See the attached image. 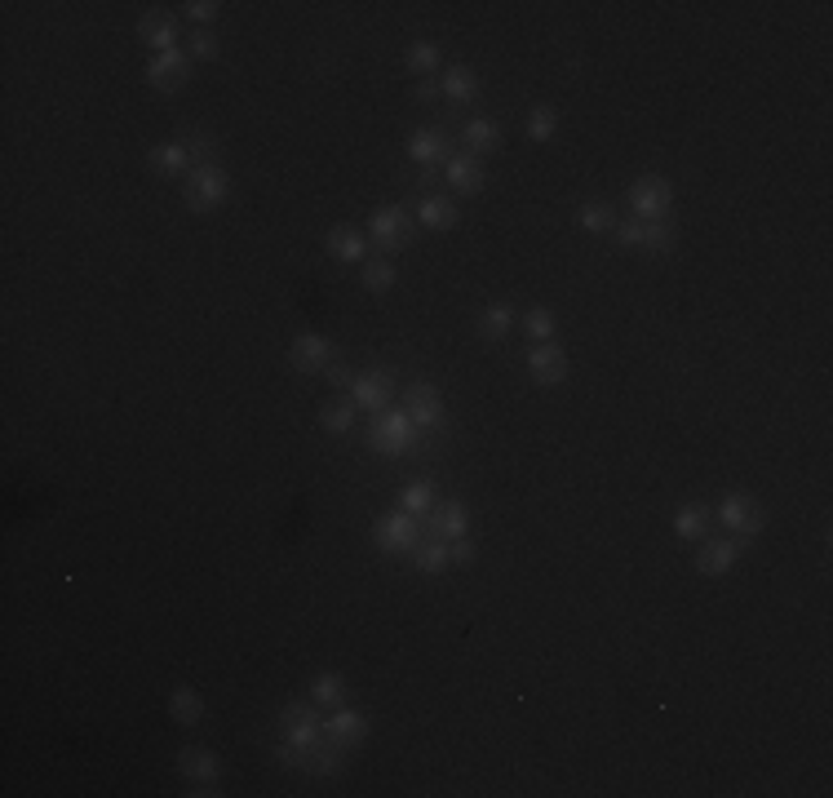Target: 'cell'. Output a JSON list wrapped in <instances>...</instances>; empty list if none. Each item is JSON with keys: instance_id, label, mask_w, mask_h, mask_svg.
<instances>
[{"instance_id": "f6af8a7d", "label": "cell", "mask_w": 833, "mask_h": 798, "mask_svg": "<svg viewBox=\"0 0 833 798\" xmlns=\"http://www.w3.org/2000/svg\"><path fill=\"white\" fill-rule=\"evenodd\" d=\"M413 94H417L421 102H435V98H439V85H435V80H417Z\"/></svg>"}, {"instance_id": "484cf974", "label": "cell", "mask_w": 833, "mask_h": 798, "mask_svg": "<svg viewBox=\"0 0 833 798\" xmlns=\"http://www.w3.org/2000/svg\"><path fill=\"white\" fill-rule=\"evenodd\" d=\"M169 719H178L182 728H195V723L204 719V697L195 688H187V683H182V688H173L169 692Z\"/></svg>"}, {"instance_id": "3957f363", "label": "cell", "mask_w": 833, "mask_h": 798, "mask_svg": "<svg viewBox=\"0 0 833 798\" xmlns=\"http://www.w3.org/2000/svg\"><path fill=\"white\" fill-rule=\"evenodd\" d=\"M368 227H373V240H377V249H382V258H386V253H404L408 244H413L417 218L404 209V204H382V209L368 218Z\"/></svg>"}, {"instance_id": "7402d4cb", "label": "cell", "mask_w": 833, "mask_h": 798, "mask_svg": "<svg viewBox=\"0 0 833 798\" xmlns=\"http://www.w3.org/2000/svg\"><path fill=\"white\" fill-rule=\"evenodd\" d=\"M346 754L351 750H342V745H333V741H315L311 750H306V772L311 776H342L346 772Z\"/></svg>"}, {"instance_id": "52a82bcc", "label": "cell", "mask_w": 833, "mask_h": 798, "mask_svg": "<svg viewBox=\"0 0 833 798\" xmlns=\"http://www.w3.org/2000/svg\"><path fill=\"white\" fill-rule=\"evenodd\" d=\"M404 413L413 417L417 431H444V422H448L444 395H439V386H430V382L408 386V391H404Z\"/></svg>"}, {"instance_id": "b9f144b4", "label": "cell", "mask_w": 833, "mask_h": 798, "mask_svg": "<svg viewBox=\"0 0 833 798\" xmlns=\"http://www.w3.org/2000/svg\"><path fill=\"white\" fill-rule=\"evenodd\" d=\"M182 9H187L191 23H200V27H204V23H213V18H218V9H222V5H218V0H191V5H182Z\"/></svg>"}, {"instance_id": "d6a6232c", "label": "cell", "mask_w": 833, "mask_h": 798, "mask_svg": "<svg viewBox=\"0 0 833 798\" xmlns=\"http://www.w3.org/2000/svg\"><path fill=\"white\" fill-rule=\"evenodd\" d=\"M404 63H408V71H413L417 80H426L430 71L439 67V45H430V40H413L408 54H404Z\"/></svg>"}, {"instance_id": "4fadbf2b", "label": "cell", "mask_w": 833, "mask_h": 798, "mask_svg": "<svg viewBox=\"0 0 833 798\" xmlns=\"http://www.w3.org/2000/svg\"><path fill=\"white\" fill-rule=\"evenodd\" d=\"M333 360H337V346L320 333H302V337H293V346H289V364L297 373H324Z\"/></svg>"}, {"instance_id": "30bf717a", "label": "cell", "mask_w": 833, "mask_h": 798, "mask_svg": "<svg viewBox=\"0 0 833 798\" xmlns=\"http://www.w3.org/2000/svg\"><path fill=\"white\" fill-rule=\"evenodd\" d=\"M280 732L284 741L302 745V750H311L315 741H320V714H315V701H289L280 710Z\"/></svg>"}, {"instance_id": "74e56055", "label": "cell", "mask_w": 833, "mask_h": 798, "mask_svg": "<svg viewBox=\"0 0 833 798\" xmlns=\"http://www.w3.org/2000/svg\"><path fill=\"white\" fill-rule=\"evenodd\" d=\"M577 222H581V231H612L616 227V213L608 209V204H581V213H577Z\"/></svg>"}, {"instance_id": "f35d334b", "label": "cell", "mask_w": 833, "mask_h": 798, "mask_svg": "<svg viewBox=\"0 0 833 798\" xmlns=\"http://www.w3.org/2000/svg\"><path fill=\"white\" fill-rule=\"evenodd\" d=\"M178 142L187 147V156H191V160H200V165H213V138H209V133L191 129V133H182Z\"/></svg>"}, {"instance_id": "7c38bea8", "label": "cell", "mask_w": 833, "mask_h": 798, "mask_svg": "<svg viewBox=\"0 0 833 798\" xmlns=\"http://www.w3.org/2000/svg\"><path fill=\"white\" fill-rule=\"evenodd\" d=\"M390 399H395V377L373 368V373H359L351 382V404L364 408V413H386Z\"/></svg>"}, {"instance_id": "4316f807", "label": "cell", "mask_w": 833, "mask_h": 798, "mask_svg": "<svg viewBox=\"0 0 833 798\" xmlns=\"http://www.w3.org/2000/svg\"><path fill=\"white\" fill-rule=\"evenodd\" d=\"M191 156L182 142H160V147H151V169L160 173V178H178V173H187Z\"/></svg>"}, {"instance_id": "5b68a950", "label": "cell", "mask_w": 833, "mask_h": 798, "mask_svg": "<svg viewBox=\"0 0 833 798\" xmlns=\"http://www.w3.org/2000/svg\"><path fill=\"white\" fill-rule=\"evenodd\" d=\"M718 519H723V528L732 532L736 541H749V537H758V532L767 528L763 506H758L749 493H727L723 501H718Z\"/></svg>"}, {"instance_id": "8992f818", "label": "cell", "mask_w": 833, "mask_h": 798, "mask_svg": "<svg viewBox=\"0 0 833 798\" xmlns=\"http://www.w3.org/2000/svg\"><path fill=\"white\" fill-rule=\"evenodd\" d=\"M674 204V187L670 178H661V173H647L630 187V213L643 222H665V213H670Z\"/></svg>"}, {"instance_id": "836d02e7", "label": "cell", "mask_w": 833, "mask_h": 798, "mask_svg": "<svg viewBox=\"0 0 833 798\" xmlns=\"http://www.w3.org/2000/svg\"><path fill=\"white\" fill-rule=\"evenodd\" d=\"M359 280H364L368 293H390V284H395V266H390V258H364Z\"/></svg>"}, {"instance_id": "d6986e66", "label": "cell", "mask_w": 833, "mask_h": 798, "mask_svg": "<svg viewBox=\"0 0 833 798\" xmlns=\"http://www.w3.org/2000/svg\"><path fill=\"white\" fill-rule=\"evenodd\" d=\"M461 147H466V156H492V151H501V125L488 116H470L466 125H461Z\"/></svg>"}, {"instance_id": "2e32d148", "label": "cell", "mask_w": 833, "mask_h": 798, "mask_svg": "<svg viewBox=\"0 0 833 798\" xmlns=\"http://www.w3.org/2000/svg\"><path fill=\"white\" fill-rule=\"evenodd\" d=\"M528 373L537 377L541 386H559L568 377V355H563L559 342H537L528 351Z\"/></svg>"}, {"instance_id": "f546056e", "label": "cell", "mask_w": 833, "mask_h": 798, "mask_svg": "<svg viewBox=\"0 0 833 798\" xmlns=\"http://www.w3.org/2000/svg\"><path fill=\"white\" fill-rule=\"evenodd\" d=\"M328 253L337 262H364V235L351 227H333L328 231Z\"/></svg>"}, {"instance_id": "277c9868", "label": "cell", "mask_w": 833, "mask_h": 798, "mask_svg": "<svg viewBox=\"0 0 833 798\" xmlns=\"http://www.w3.org/2000/svg\"><path fill=\"white\" fill-rule=\"evenodd\" d=\"M373 541L386 555H413L421 541V519L408 515V510H390V515H382L373 524Z\"/></svg>"}, {"instance_id": "e575fe53", "label": "cell", "mask_w": 833, "mask_h": 798, "mask_svg": "<svg viewBox=\"0 0 833 798\" xmlns=\"http://www.w3.org/2000/svg\"><path fill=\"white\" fill-rule=\"evenodd\" d=\"M320 422H324V431H333V435H351L355 404H346V399H333V404L320 408Z\"/></svg>"}, {"instance_id": "603a6c76", "label": "cell", "mask_w": 833, "mask_h": 798, "mask_svg": "<svg viewBox=\"0 0 833 798\" xmlns=\"http://www.w3.org/2000/svg\"><path fill=\"white\" fill-rule=\"evenodd\" d=\"M417 222L426 231H452L461 222V213H457V204H452L448 196H426L417 204Z\"/></svg>"}, {"instance_id": "ee69618b", "label": "cell", "mask_w": 833, "mask_h": 798, "mask_svg": "<svg viewBox=\"0 0 833 798\" xmlns=\"http://www.w3.org/2000/svg\"><path fill=\"white\" fill-rule=\"evenodd\" d=\"M448 555H452V564H470V559H475V541H466V537L448 541Z\"/></svg>"}, {"instance_id": "e0dca14e", "label": "cell", "mask_w": 833, "mask_h": 798, "mask_svg": "<svg viewBox=\"0 0 833 798\" xmlns=\"http://www.w3.org/2000/svg\"><path fill=\"white\" fill-rule=\"evenodd\" d=\"M448 133L444 129H413L408 133V156L417 160L421 169H435V165H448Z\"/></svg>"}, {"instance_id": "cb8c5ba5", "label": "cell", "mask_w": 833, "mask_h": 798, "mask_svg": "<svg viewBox=\"0 0 833 798\" xmlns=\"http://www.w3.org/2000/svg\"><path fill=\"white\" fill-rule=\"evenodd\" d=\"M514 324H519V315H514L510 302H492L479 311V337H488V342H501Z\"/></svg>"}, {"instance_id": "d4e9b609", "label": "cell", "mask_w": 833, "mask_h": 798, "mask_svg": "<svg viewBox=\"0 0 833 798\" xmlns=\"http://www.w3.org/2000/svg\"><path fill=\"white\" fill-rule=\"evenodd\" d=\"M439 94L448 102H475L479 98V76L470 67H448L444 80H439Z\"/></svg>"}, {"instance_id": "4dcf8cb0", "label": "cell", "mask_w": 833, "mask_h": 798, "mask_svg": "<svg viewBox=\"0 0 833 798\" xmlns=\"http://www.w3.org/2000/svg\"><path fill=\"white\" fill-rule=\"evenodd\" d=\"M430 506H435V484H426V479H417V484H408L404 493H399V510H408V515L426 519Z\"/></svg>"}, {"instance_id": "5bb4252c", "label": "cell", "mask_w": 833, "mask_h": 798, "mask_svg": "<svg viewBox=\"0 0 833 798\" xmlns=\"http://www.w3.org/2000/svg\"><path fill=\"white\" fill-rule=\"evenodd\" d=\"M320 732H324V741L342 745V750H355V745H364V736H368V719L359 710H351V705H337V710L320 723Z\"/></svg>"}, {"instance_id": "ba28073f", "label": "cell", "mask_w": 833, "mask_h": 798, "mask_svg": "<svg viewBox=\"0 0 833 798\" xmlns=\"http://www.w3.org/2000/svg\"><path fill=\"white\" fill-rule=\"evenodd\" d=\"M616 240L621 244H634V249H652V253H670L674 249V227L670 222H643V218H625L616 222Z\"/></svg>"}, {"instance_id": "7bdbcfd3", "label": "cell", "mask_w": 833, "mask_h": 798, "mask_svg": "<svg viewBox=\"0 0 833 798\" xmlns=\"http://www.w3.org/2000/svg\"><path fill=\"white\" fill-rule=\"evenodd\" d=\"M324 373H328V382H333V386H337V391H346V386H351V382H355V373H351V364H337V360H333V364H328V368H324Z\"/></svg>"}, {"instance_id": "8fae6325", "label": "cell", "mask_w": 833, "mask_h": 798, "mask_svg": "<svg viewBox=\"0 0 833 798\" xmlns=\"http://www.w3.org/2000/svg\"><path fill=\"white\" fill-rule=\"evenodd\" d=\"M466 528H470V515L461 501H435L430 515L421 519V537H430V541H457V537H466Z\"/></svg>"}, {"instance_id": "8d00e7d4", "label": "cell", "mask_w": 833, "mask_h": 798, "mask_svg": "<svg viewBox=\"0 0 833 798\" xmlns=\"http://www.w3.org/2000/svg\"><path fill=\"white\" fill-rule=\"evenodd\" d=\"M554 133H559V111H554V107H537V111H532V116H528V138L532 142H550Z\"/></svg>"}, {"instance_id": "1f68e13d", "label": "cell", "mask_w": 833, "mask_h": 798, "mask_svg": "<svg viewBox=\"0 0 833 798\" xmlns=\"http://www.w3.org/2000/svg\"><path fill=\"white\" fill-rule=\"evenodd\" d=\"M705 528H709V510L705 506H683L674 515V532L683 541H705Z\"/></svg>"}, {"instance_id": "60d3db41", "label": "cell", "mask_w": 833, "mask_h": 798, "mask_svg": "<svg viewBox=\"0 0 833 798\" xmlns=\"http://www.w3.org/2000/svg\"><path fill=\"white\" fill-rule=\"evenodd\" d=\"M275 763L293 767V772H306V750H302V745H293V741H280V745H275Z\"/></svg>"}, {"instance_id": "ac0fdd59", "label": "cell", "mask_w": 833, "mask_h": 798, "mask_svg": "<svg viewBox=\"0 0 833 798\" xmlns=\"http://www.w3.org/2000/svg\"><path fill=\"white\" fill-rule=\"evenodd\" d=\"M448 187L457 191V196H479L483 182H488V169H483L479 156H448Z\"/></svg>"}, {"instance_id": "ab89813d", "label": "cell", "mask_w": 833, "mask_h": 798, "mask_svg": "<svg viewBox=\"0 0 833 798\" xmlns=\"http://www.w3.org/2000/svg\"><path fill=\"white\" fill-rule=\"evenodd\" d=\"M191 58H204V63H213V58L222 54V45H218V36L213 32H204V27H195L191 32V49H187Z\"/></svg>"}, {"instance_id": "f1b7e54d", "label": "cell", "mask_w": 833, "mask_h": 798, "mask_svg": "<svg viewBox=\"0 0 833 798\" xmlns=\"http://www.w3.org/2000/svg\"><path fill=\"white\" fill-rule=\"evenodd\" d=\"M413 564H417V572H426V577L444 572V568L452 564L448 541H430V537H421V541H417V550H413Z\"/></svg>"}, {"instance_id": "44dd1931", "label": "cell", "mask_w": 833, "mask_h": 798, "mask_svg": "<svg viewBox=\"0 0 833 798\" xmlns=\"http://www.w3.org/2000/svg\"><path fill=\"white\" fill-rule=\"evenodd\" d=\"M740 559V541L736 537H714L701 546V555H696V568L705 572V577H723L727 568H732Z\"/></svg>"}, {"instance_id": "9a60e30c", "label": "cell", "mask_w": 833, "mask_h": 798, "mask_svg": "<svg viewBox=\"0 0 833 798\" xmlns=\"http://www.w3.org/2000/svg\"><path fill=\"white\" fill-rule=\"evenodd\" d=\"M138 40L151 45L156 54H169V49H178V18L169 9H147L138 18Z\"/></svg>"}, {"instance_id": "83f0119b", "label": "cell", "mask_w": 833, "mask_h": 798, "mask_svg": "<svg viewBox=\"0 0 833 798\" xmlns=\"http://www.w3.org/2000/svg\"><path fill=\"white\" fill-rule=\"evenodd\" d=\"M311 701L315 705H328V710H337V705H346V679L337 670H324L311 679Z\"/></svg>"}, {"instance_id": "7a4b0ae2", "label": "cell", "mask_w": 833, "mask_h": 798, "mask_svg": "<svg viewBox=\"0 0 833 798\" xmlns=\"http://www.w3.org/2000/svg\"><path fill=\"white\" fill-rule=\"evenodd\" d=\"M226 196H231V173H226L218 160H213V165H195V169L187 173L182 200H187V209H191V213H213Z\"/></svg>"}, {"instance_id": "6da1fadb", "label": "cell", "mask_w": 833, "mask_h": 798, "mask_svg": "<svg viewBox=\"0 0 833 798\" xmlns=\"http://www.w3.org/2000/svg\"><path fill=\"white\" fill-rule=\"evenodd\" d=\"M421 444V431L413 426V417L404 408H386V413H373L368 422V448L382 457H408Z\"/></svg>"}, {"instance_id": "d590c367", "label": "cell", "mask_w": 833, "mask_h": 798, "mask_svg": "<svg viewBox=\"0 0 833 798\" xmlns=\"http://www.w3.org/2000/svg\"><path fill=\"white\" fill-rule=\"evenodd\" d=\"M554 329H559V320H554L550 306H532V311H523V333L537 337V342H550Z\"/></svg>"}, {"instance_id": "9c48e42d", "label": "cell", "mask_w": 833, "mask_h": 798, "mask_svg": "<svg viewBox=\"0 0 833 798\" xmlns=\"http://www.w3.org/2000/svg\"><path fill=\"white\" fill-rule=\"evenodd\" d=\"M191 76V54L187 49H169V54H151L147 63V85L160 94H178Z\"/></svg>"}, {"instance_id": "ffe728a7", "label": "cell", "mask_w": 833, "mask_h": 798, "mask_svg": "<svg viewBox=\"0 0 833 798\" xmlns=\"http://www.w3.org/2000/svg\"><path fill=\"white\" fill-rule=\"evenodd\" d=\"M178 772L187 776L191 785H218L222 763H218V754L204 750V745H187V750L178 754Z\"/></svg>"}]
</instances>
